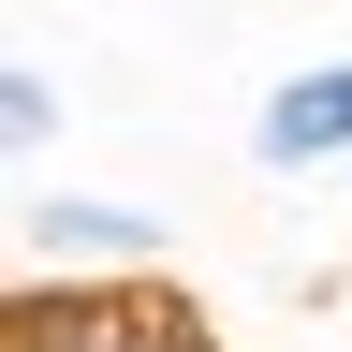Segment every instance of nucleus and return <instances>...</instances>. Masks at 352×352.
Returning <instances> with one entry per match:
<instances>
[{
    "mask_svg": "<svg viewBox=\"0 0 352 352\" xmlns=\"http://www.w3.org/2000/svg\"><path fill=\"white\" fill-rule=\"evenodd\" d=\"M250 162H264V176H338V162H352V44L308 59V74H279V88L250 103Z\"/></svg>",
    "mask_w": 352,
    "mask_h": 352,
    "instance_id": "nucleus-2",
    "label": "nucleus"
},
{
    "mask_svg": "<svg viewBox=\"0 0 352 352\" xmlns=\"http://www.w3.org/2000/svg\"><path fill=\"white\" fill-rule=\"evenodd\" d=\"M338 191H352V162H338Z\"/></svg>",
    "mask_w": 352,
    "mask_h": 352,
    "instance_id": "nucleus-4",
    "label": "nucleus"
},
{
    "mask_svg": "<svg viewBox=\"0 0 352 352\" xmlns=\"http://www.w3.org/2000/svg\"><path fill=\"white\" fill-rule=\"evenodd\" d=\"M15 250L44 264V279H147V264H176V235H162L147 206L59 191V176H30V191H15Z\"/></svg>",
    "mask_w": 352,
    "mask_h": 352,
    "instance_id": "nucleus-1",
    "label": "nucleus"
},
{
    "mask_svg": "<svg viewBox=\"0 0 352 352\" xmlns=\"http://www.w3.org/2000/svg\"><path fill=\"white\" fill-rule=\"evenodd\" d=\"M59 132H74L59 74H44V59H0V147H15V176H44V162H59Z\"/></svg>",
    "mask_w": 352,
    "mask_h": 352,
    "instance_id": "nucleus-3",
    "label": "nucleus"
}]
</instances>
